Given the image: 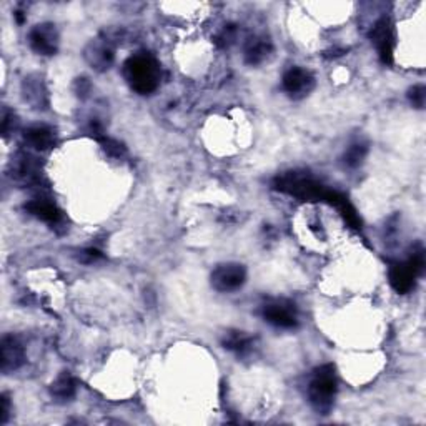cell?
<instances>
[{"mask_svg": "<svg viewBox=\"0 0 426 426\" xmlns=\"http://www.w3.org/2000/svg\"><path fill=\"white\" fill-rule=\"evenodd\" d=\"M335 395H337L335 368L331 367V364H325V367L318 368L310 383L308 396L311 407L317 409L318 413L326 415L331 407H333Z\"/></svg>", "mask_w": 426, "mask_h": 426, "instance_id": "7a4b0ae2", "label": "cell"}, {"mask_svg": "<svg viewBox=\"0 0 426 426\" xmlns=\"http://www.w3.org/2000/svg\"><path fill=\"white\" fill-rule=\"evenodd\" d=\"M102 258V253L98 252V250H93V248H89V250H84V252L80 253V260L85 261V263H92V261H97Z\"/></svg>", "mask_w": 426, "mask_h": 426, "instance_id": "e0dca14e", "label": "cell"}, {"mask_svg": "<svg viewBox=\"0 0 426 426\" xmlns=\"http://www.w3.org/2000/svg\"><path fill=\"white\" fill-rule=\"evenodd\" d=\"M24 360H26V351L20 345L19 340L14 337H6L2 340V346H0V368L3 373H9L17 370L22 367Z\"/></svg>", "mask_w": 426, "mask_h": 426, "instance_id": "5b68a950", "label": "cell"}, {"mask_svg": "<svg viewBox=\"0 0 426 426\" xmlns=\"http://www.w3.org/2000/svg\"><path fill=\"white\" fill-rule=\"evenodd\" d=\"M409 100H411V104L418 106V109H423L425 105V98H426V90L423 85H416V87H413L409 90Z\"/></svg>", "mask_w": 426, "mask_h": 426, "instance_id": "2e32d148", "label": "cell"}, {"mask_svg": "<svg viewBox=\"0 0 426 426\" xmlns=\"http://www.w3.org/2000/svg\"><path fill=\"white\" fill-rule=\"evenodd\" d=\"M245 268L239 263H225L216 266L212 273V286L219 292H235L245 284Z\"/></svg>", "mask_w": 426, "mask_h": 426, "instance_id": "3957f363", "label": "cell"}, {"mask_svg": "<svg viewBox=\"0 0 426 426\" xmlns=\"http://www.w3.org/2000/svg\"><path fill=\"white\" fill-rule=\"evenodd\" d=\"M263 318L278 328L297 326V310L288 302H273L263 306Z\"/></svg>", "mask_w": 426, "mask_h": 426, "instance_id": "277c9868", "label": "cell"}, {"mask_svg": "<svg viewBox=\"0 0 426 426\" xmlns=\"http://www.w3.org/2000/svg\"><path fill=\"white\" fill-rule=\"evenodd\" d=\"M313 87V77L308 71L300 67L290 68L284 75V89L290 95H303V93L310 92Z\"/></svg>", "mask_w": 426, "mask_h": 426, "instance_id": "52a82bcc", "label": "cell"}, {"mask_svg": "<svg viewBox=\"0 0 426 426\" xmlns=\"http://www.w3.org/2000/svg\"><path fill=\"white\" fill-rule=\"evenodd\" d=\"M270 50H272V47H270L268 42L255 39L247 45V48H245V60H247V64L250 65H258L263 62Z\"/></svg>", "mask_w": 426, "mask_h": 426, "instance_id": "4fadbf2b", "label": "cell"}, {"mask_svg": "<svg viewBox=\"0 0 426 426\" xmlns=\"http://www.w3.org/2000/svg\"><path fill=\"white\" fill-rule=\"evenodd\" d=\"M26 142L35 150H47L53 145V132L47 127H32L26 132Z\"/></svg>", "mask_w": 426, "mask_h": 426, "instance_id": "8fae6325", "label": "cell"}, {"mask_svg": "<svg viewBox=\"0 0 426 426\" xmlns=\"http://www.w3.org/2000/svg\"><path fill=\"white\" fill-rule=\"evenodd\" d=\"M9 400L7 396H2V413H0V423H6L7 418H9Z\"/></svg>", "mask_w": 426, "mask_h": 426, "instance_id": "ac0fdd59", "label": "cell"}, {"mask_svg": "<svg viewBox=\"0 0 426 426\" xmlns=\"http://www.w3.org/2000/svg\"><path fill=\"white\" fill-rule=\"evenodd\" d=\"M223 345L227 350L235 351L239 355H247L252 350L253 340L250 335L243 333V331H230L223 340Z\"/></svg>", "mask_w": 426, "mask_h": 426, "instance_id": "7c38bea8", "label": "cell"}, {"mask_svg": "<svg viewBox=\"0 0 426 426\" xmlns=\"http://www.w3.org/2000/svg\"><path fill=\"white\" fill-rule=\"evenodd\" d=\"M52 395L55 398L68 400L75 395V382L68 373H62L52 385Z\"/></svg>", "mask_w": 426, "mask_h": 426, "instance_id": "5bb4252c", "label": "cell"}, {"mask_svg": "<svg viewBox=\"0 0 426 426\" xmlns=\"http://www.w3.org/2000/svg\"><path fill=\"white\" fill-rule=\"evenodd\" d=\"M371 39L376 47H378L383 62L390 64L393 59V34L390 24H388L387 19L380 20V22L373 27Z\"/></svg>", "mask_w": 426, "mask_h": 426, "instance_id": "ba28073f", "label": "cell"}, {"mask_svg": "<svg viewBox=\"0 0 426 426\" xmlns=\"http://www.w3.org/2000/svg\"><path fill=\"white\" fill-rule=\"evenodd\" d=\"M418 275L413 272V268L409 266V263H396L391 266L390 270V281L393 285V288L396 290L398 293H408L409 290L413 288L415 285V278Z\"/></svg>", "mask_w": 426, "mask_h": 426, "instance_id": "9c48e42d", "label": "cell"}, {"mask_svg": "<svg viewBox=\"0 0 426 426\" xmlns=\"http://www.w3.org/2000/svg\"><path fill=\"white\" fill-rule=\"evenodd\" d=\"M26 210H28L32 213V215L39 216V219L45 220V222H50V223H57L60 219H62V213H60L59 208L55 207V205L47 202V200L42 198H37L32 200V202H28L26 205Z\"/></svg>", "mask_w": 426, "mask_h": 426, "instance_id": "30bf717a", "label": "cell"}, {"mask_svg": "<svg viewBox=\"0 0 426 426\" xmlns=\"http://www.w3.org/2000/svg\"><path fill=\"white\" fill-rule=\"evenodd\" d=\"M30 45L37 53L53 55L57 50V32L52 26H37L30 32Z\"/></svg>", "mask_w": 426, "mask_h": 426, "instance_id": "8992f818", "label": "cell"}, {"mask_svg": "<svg viewBox=\"0 0 426 426\" xmlns=\"http://www.w3.org/2000/svg\"><path fill=\"white\" fill-rule=\"evenodd\" d=\"M364 155H367V147L360 145V143H356V145H351L348 151L345 154V162L346 165L350 167H358L360 163L363 162Z\"/></svg>", "mask_w": 426, "mask_h": 426, "instance_id": "9a60e30c", "label": "cell"}, {"mask_svg": "<svg viewBox=\"0 0 426 426\" xmlns=\"http://www.w3.org/2000/svg\"><path fill=\"white\" fill-rule=\"evenodd\" d=\"M125 79L138 93H150L158 87L160 67L154 57L140 53L130 57L124 67Z\"/></svg>", "mask_w": 426, "mask_h": 426, "instance_id": "6da1fadb", "label": "cell"}]
</instances>
